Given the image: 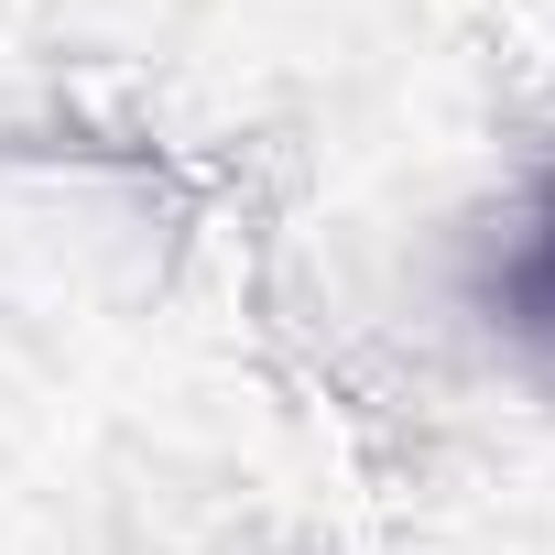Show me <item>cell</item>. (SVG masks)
<instances>
[{
	"instance_id": "obj_1",
	"label": "cell",
	"mask_w": 555,
	"mask_h": 555,
	"mask_svg": "<svg viewBox=\"0 0 555 555\" xmlns=\"http://www.w3.org/2000/svg\"><path fill=\"white\" fill-rule=\"evenodd\" d=\"M533 306L555 317V185H544V250H533Z\"/></svg>"
}]
</instances>
